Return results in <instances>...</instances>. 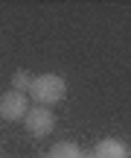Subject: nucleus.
I'll list each match as a JSON object with an SVG mask.
<instances>
[{
  "label": "nucleus",
  "mask_w": 131,
  "mask_h": 158,
  "mask_svg": "<svg viewBox=\"0 0 131 158\" xmlns=\"http://www.w3.org/2000/svg\"><path fill=\"white\" fill-rule=\"evenodd\" d=\"M64 94H67V82H64L58 73H41V76H32V85H29L26 97L35 102V106H56V102L64 100Z\"/></svg>",
  "instance_id": "1"
},
{
  "label": "nucleus",
  "mask_w": 131,
  "mask_h": 158,
  "mask_svg": "<svg viewBox=\"0 0 131 158\" xmlns=\"http://www.w3.org/2000/svg\"><path fill=\"white\" fill-rule=\"evenodd\" d=\"M23 126H26V132L32 138H47L56 129V114H52V108L29 106V111L23 114Z\"/></svg>",
  "instance_id": "2"
},
{
  "label": "nucleus",
  "mask_w": 131,
  "mask_h": 158,
  "mask_svg": "<svg viewBox=\"0 0 131 158\" xmlns=\"http://www.w3.org/2000/svg\"><path fill=\"white\" fill-rule=\"evenodd\" d=\"M29 111V97L26 94H17V91H6L0 97V120H23V114Z\"/></svg>",
  "instance_id": "3"
},
{
  "label": "nucleus",
  "mask_w": 131,
  "mask_h": 158,
  "mask_svg": "<svg viewBox=\"0 0 131 158\" xmlns=\"http://www.w3.org/2000/svg\"><path fill=\"white\" fill-rule=\"evenodd\" d=\"M93 158H128V143L120 138H105L91 149Z\"/></svg>",
  "instance_id": "4"
},
{
  "label": "nucleus",
  "mask_w": 131,
  "mask_h": 158,
  "mask_svg": "<svg viewBox=\"0 0 131 158\" xmlns=\"http://www.w3.org/2000/svg\"><path fill=\"white\" fill-rule=\"evenodd\" d=\"M82 152H85V149H82L79 143L61 141V143H56V147L50 149V155H47V158H82Z\"/></svg>",
  "instance_id": "5"
},
{
  "label": "nucleus",
  "mask_w": 131,
  "mask_h": 158,
  "mask_svg": "<svg viewBox=\"0 0 131 158\" xmlns=\"http://www.w3.org/2000/svg\"><path fill=\"white\" fill-rule=\"evenodd\" d=\"M12 91H17V94H26L29 85H32V73L29 70H15V76H12Z\"/></svg>",
  "instance_id": "6"
},
{
  "label": "nucleus",
  "mask_w": 131,
  "mask_h": 158,
  "mask_svg": "<svg viewBox=\"0 0 131 158\" xmlns=\"http://www.w3.org/2000/svg\"><path fill=\"white\" fill-rule=\"evenodd\" d=\"M82 158H93V152H82Z\"/></svg>",
  "instance_id": "7"
}]
</instances>
